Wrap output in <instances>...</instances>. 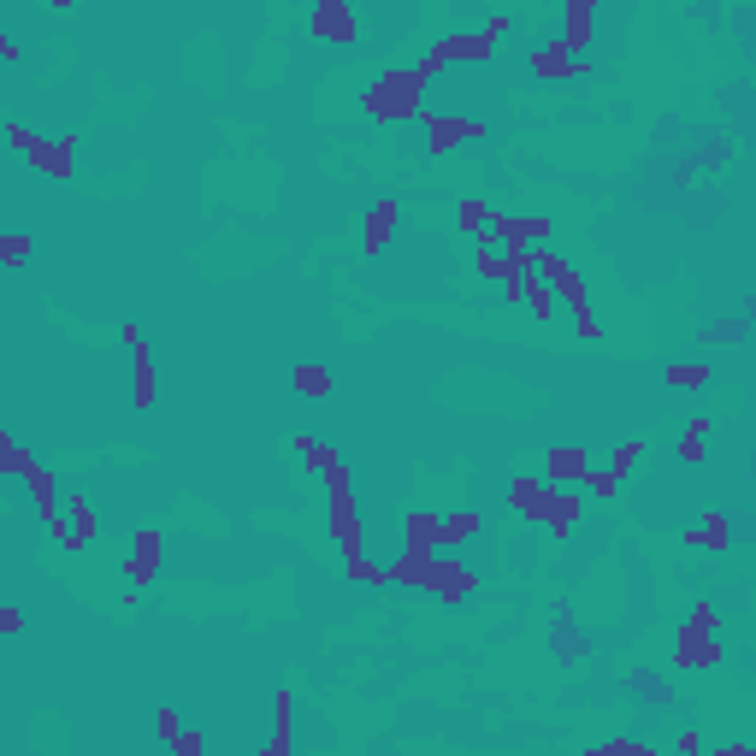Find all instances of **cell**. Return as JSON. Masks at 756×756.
<instances>
[{"instance_id": "6da1fadb", "label": "cell", "mask_w": 756, "mask_h": 756, "mask_svg": "<svg viewBox=\"0 0 756 756\" xmlns=\"http://www.w3.org/2000/svg\"><path fill=\"white\" fill-rule=\"evenodd\" d=\"M367 113L384 119V125H396V119H420V77H414V71H390V77H378L373 95H367Z\"/></svg>"}, {"instance_id": "7a4b0ae2", "label": "cell", "mask_w": 756, "mask_h": 756, "mask_svg": "<svg viewBox=\"0 0 756 756\" xmlns=\"http://www.w3.org/2000/svg\"><path fill=\"white\" fill-rule=\"evenodd\" d=\"M538 272L550 278V290H556L567 308H573V319H579V337H591V302H585V284H579V272H573V266H562L556 254H544V260H538Z\"/></svg>"}, {"instance_id": "3957f363", "label": "cell", "mask_w": 756, "mask_h": 756, "mask_svg": "<svg viewBox=\"0 0 756 756\" xmlns=\"http://www.w3.org/2000/svg\"><path fill=\"white\" fill-rule=\"evenodd\" d=\"M355 12H349V0H319L314 6V36L319 42H355Z\"/></svg>"}, {"instance_id": "277c9868", "label": "cell", "mask_w": 756, "mask_h": 756, "mask_svg": "<svg viewBox=\"0 0 756 756\" xmlns=\"http://www.w3.org/2000/svg\"><path fill=\"white\" fill-rule=\"evenodd\" d=\"M54 538H60L65 550H83L95 538V508H89V497H77V503L65 508V520H54Z\"/></svg>"}, {"instance_id": "5b68a950", "label": "cell", "mask_w": 756, "mask_h": 756, "mask_svg": "<svg viewBox=\"0 0 756 756\" xmlns=\"http://www.w3.org/2000/svg\"><path fill=\"white\" fill-rule=\"evenodd\" d=\"M426 585L438 591L443 603H461V597L473 591V567H461V562H438V556H432V573H426Z\"/></svg>"}, {"instance_id": "8992f818", "label": "cell", "mask_w": 756, "mask_h": 756, "mask_svg": "<svg viewBox=\"0 0 756 756\" xmlns=\"http://www.w3.org/2000/svg\"><path fill=\"white\" fill-rule=\"evenodd\" d=\"M473 532H479V514H467V508L432 514V544H461V538H473Z\"/></svg>"}, {"instance_id": "52a82bcc", "label": "cell", "mask_w": 756, "mask_h": 756, "mask_svg": "<svg viewBox=\"0 0 756 756\" xmlns=\"http://www.w3.org/2000/svg\"><path fill=\"white\" fill-rule=\"evenodd\" d=\"M544 467H550V479H585L591 455H585V449H550V455H544Z\"/></svg>"}, {"instance_id": "ba28073f", "label": "cell", "mask_w": 756, "mask_h": 756, "mask_svg": "<svg viewBox=\"0 0 756 756\" xmlns=\"http://www.w3.org/2000/svg\"><path fill=\"white\" fill-rule=\"evenodd\" d=\"M508 503H514V514H520V520H532V514L544 508V485H538V479H514Z\"/></svg>"}, {"instance_id": "9c48e42d", "label": "cell", "mask_w": 756, "mask_h": 756, "mask_svg": "<svg viewBox=\"0 0 756 756\" xmlns=\"http://www.w3.org/2000/svg\"><path fill=\"white\" fill-rule=\"evenodd\" d=\"M461 136H479V125H467V119H432V148H455Z\"/></svg>"}, {"instance_id": "30bf717a", "label": "cell", "mask_w": 756, "mask_h": 756, "mask_svg": "<svg viewBox=\"0 0 756 756\" xmlns=\"http://www.w3.org/2000/svg\"><path fill=\"white\" fill-rule=\"evenodd\" d=\"M130 349H136V402L148 408V402H154V361H148V349H142L136 337H130Z\"/></svg>"}, {"instance_id": "8fae6325", "label": "cell", "mask_w": 756, "mask_h": 756, "mask_svg": "<svg viewBox=\"0 0 756 756\" xmlns=\"http://www.w3.org/2000/svg\"><path fill=\"white\" fill-rule=\"evenodd\" d=\"M154 562H160V532L136 538V562H130V573H136V579H148V573H154Z\"/></svg>"}, {"instance_id": "7c38bea8", "label": "cell", "mask_w": 756, "mask_h": 756, "mask_svg": "<svg viewBox=\"0 0 756 756\" xmlns=\"http://www.w3.org/2000/svg\"><path fill=\"white\" fill-rule=\"evenodd\" d=\"M727 532H733V526H727V514H709V526H697L692 544H709V550H721V544H727Z\"/></svg>"}, {"instance_id": "4fadbf2b", "label": "cell", "mask_w": 756, "mask_h": 756, "mask_svg": "<svg viewBox=\"0 0 756 756\" xmlns=\"http://www.w3.org/2000/svg\"><path fill=\"white\" fill-rule=\"evenodd\" d=\"M296 390H302V396H325V390H331V384H325V367H314V361L296 367Z\"/></svg>"}, {"instance_id": "5bb4252c", "label": "cell", "mask_w": 756, "mask_h": 756, "mask_svg": "<svg viewBox=\"0 0 756 756\" xmlns=\"http://www.w3.org/2000/svg\"><path fill=\"white\" fill-rule=\"evenodd\" d=\"M390 225H396V201H384V207L373 213V225H367V231H373V237H367V249H378V243H384V231H390Z\"/></svg>"}, {"instance_id": "9a60e30c", "label": "cell", "mask_w": 756, "mask_h": 756, "mask_svg": "<svg viewBox=\"0 0 756 756\" xmlns=\"http://www.w3.org/2000/svg\"><path fill=\"white\" fill-rule=\"evenodd\" d=\"M668 378H674V384H680V390H697V384H703V367H692V361H680V367H668Z\"/></svg>"}, {"instance_id": "2e32d148", "label": "cell", "mask_w": 756, "mask_h": 756, "mask_svg": "<svg viewBox=\"0 0 756 756\" xmlns=\"http://www.w3.org/2000/svg\"><path fill=\"white\" fill-rule=\"evenodd\" d=\"M0 260H6V266H24V260H30V243H24V237H0Z\"/></svg>"}, {"instance_id": "e0dca14e", "label": "cell", "mask_w": 756, "mask_h": 756, "mask_svg": "<svg viewBox=\"0 0 756 756\" xmlns=\"http://www.w3.org/2000/svg\"><path fill=\"white\" fill-rule=\"evenodd\" d=\"M24 621H18V609H0V632H18Z\"/></svg>"}, {"instance_id": "ac0fdd59", "label": "cell", "mask_w": 756, "mask_h": 756, "mask_svg": "<svg viewBox=\"0 0 756 756\" xmlns=\"http://www.w3.org/2000/svg\"><path fill=\"white\" fill-rule=\"evenodd\" d=\"M0 60H12V42H6V36H0Z\"/></svg>"}]
</instances>
